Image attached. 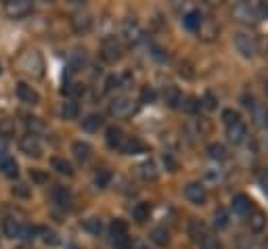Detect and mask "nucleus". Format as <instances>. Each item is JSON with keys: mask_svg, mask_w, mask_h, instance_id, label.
<instances>
[{"mask_svg": "<svg viewBox=\"0 0 268 249\" xmlns=\"http://www.w3.org/2000/svg\"><path fill=\"white\" fill-rule=\"evenodd\" d=\"M17 67H19V72H23V74L32 76V78H40L44 74V61H42L40 53H36V51L23 53L21 57H19Z\"/></svg>", "mask_w": 268, "mask_h": 249, "instance_id": "f257e3e1", "label": "nucleus"}, {"mask_svg": "<svg viewBox=\"0 0 268 249\" xmlns=\"http://www.w3.org/2000/svg\"><path fill=\"white\" fill-rule=\"evenodd\" d=\"M4 11L8 17L21 19V17H27L32 13V2H27V0H8L4 4Z\"/></svg>", "mask_w": 268, "mask_h": 249, "instance_id": "f03ea898", "label": "nucleus"}, {"mask_svg": "<svg viewBox=\"0 0 268 249\" xmlns=\"http://www.w3.org/2000/svg\"><path fill=\"white\" fill-rule=\"evenodd\" d=\"M19 149H21V153H25L27 157H40V153H42L40 141H38L36 136H32V134L21 136V141H19Z\"/></svg>", "mask_w": 268, "mask_h": 249, "instance_id": "7ed1b4c3", "label": "nucleus"}, {"mask_svg": "<svg viewBox=\"0 0 268 249\" xmlns=\"http://www.w3.org/2000/svg\"><path fill=\"white\" fill-rule=\"evenodd\" d=\"M17 96H19V101H23L27 105H38L40 103V94H38L34 88L29 84H25V82L17 84Z\"/></svg>", "mask_w": 268, "mask_h": 249, "instance_id": "20e7f679", "label": "nucleus"}, {"mask_svg": "<svg viewBox=\"0 0 268 249\" xmlns=\"http://www.w3.org/2000/svg\"><path fill=\"white\" fill-rule=\"evenodd\" d=\"M53 199L59 205H69L72 203V195H69V191L65 186H55L53 188Z\"/></svg>", "mask_w": 268, "mask_h": 249, "instance_id": "39448f33", "label": "nucleus"}, {"mask_svg": "<svg viewBox=\"0 0 268 249\" xmlns=\"http://www.w3.org/2000/svg\"><path fill=\"white\" fill-rule=\"evenodd\" d=\"M130 109H132L130 101H128V98H120L117 103L111 105V113H113V115H126L128 111H130Z\"/></svg>", "mask_w": 268, "mask_h": 249, "instance_id": "423d86ee", "label": "nucleus"}, {"mask_svg": "<svg viewBox=\"0 0 268 249\" xmlns=\"http://www.w3.org/2000/svg\"><path fill=\"white\" fill-rule=\"evenodd\" d=\"M19 231H21V224L15 222V220H4V235L11 237V239H19Z\"/></svg>", "mask_w": 268, "mask_h": 249, "instance_id": "0eeeda50", "label": "nucleus"}, {"mask_svg": "<svg viewBox=\"0 0 268 249\" xmlns=\"http://www.w3.org/2000/svg\"><path fill=\"white\" fill-rule=\"evenodd\" d=\"M2 172H4L6 178H17L19 176V166H17L15 159H6L4 166H2Z\"/></svg>", "mask_w": 268, "mask_h": 249, "instance_id": "6e6552de", "label": "nucleus"}, {"mask_svg": "<svg viewBox=\"0 0 268 249\" xmlns=\"http://www.w3.org/2000/svg\"><path fill=\"white\" fill-rule=\"evenodd\" d=\"M53 167H55L59 174H65V176H72L74 174L72 166H69V162H65V159H53Z\"/></svg>", "mask_w": 268, "mask_h": 249, "instance_id": "1a4fd4ad", "label": "nucleus"}, {"mask_svg": "<svg viewBox=\"0 0 268 249\" xmlns=\"http://www.w3.org/2000/svg\"><path fill=\"white\" fill-rule=\"evenodd\" d=\"M15 134V124L13 119H0V136L2 138H8Z\"/></svg>", "mask_w": 268, "mask_h": 249, "instance_id": "9d476101", "label": "nucleus"}, {"mask_svg": "<svg viewBox=\"0 0 268 249\" xmlns=\"http://www.w3.org/2000/svg\"><path fill=\"white\" fill-rule=\"evenodd\" d=\"M25 126H27V130H32V132H29L32 136H36V132H40L42 128H44L40 119H38V117H32V115H25Z\"/></svg>", "mask_w": 268, "mask_h": 249, "instance_id": "9b49d317", "label": "nucleus"}, {"mask_svg": "<svg viewBox=\"0 0 268 249\" xmlns=\"http://www.w3.org/2000/svg\"><path fill=\"white\" fill-rule=\"evenodd\" d=\"M78 111H80V109H78V105L76 103H63V107H61V115L65 117V119H74V117H78Z\"/></svg>", "mask_w": 268, "mask_h": 249, "instance_id": "f8f14e48", "label": "nucleus"}, {"mask_svg": "<svg viewBox=\"0 0 268 249\" xmlns=\"http://www.w3.org/2000/svg\"><path fill=\"white\" fill-rule=\"evenodd\" d=\"M107 141H109V145H111V147H117V149H120V147H122V143H124V136H122V132H120V130H115V128H111V130L107 132Z\"/></svg>", "mask_w": 268, "mask_h": 249, "instance_id": "ddd939ff", "label": "nucleus"}, {"mask_svg": "<svg viewBox=\"0 0 268 249\" xmlns=\"http://www.w3.org/2000/svg\"><path fill=\"white\" fill-rule=\"evenodd\" d=\"M103 57L107 59V61H115V59H120V48H117L115 44H105Z\"/></svg>", "mask_w": 268, "mask_h": 249, "instance_id": "4468645a", "label": "nucleus"}, {"mask_svg": "<svg viewBox=\"0 0 268 249\" xmlns=\"http://www.w3.org/2000/svg\"><path fill=\"white\" fill-rule=\"evenodd\" d=\"M36 235H38V228H36V226L21 224V231H19V239H25V241H29V239H34Z\"/></svg>", "mask_w": 268, "mask_h": 249, "instance_id": "2eb2a0df", "label": "nucleus"}, {"mask_svg": "<svg viewBox=\"0 0 268 249\" xmlns=\"http://www.w3.org/2000/svg\"><path fill=\"white\" fill-rule=\"evenodd\" d=\"M88 153H90V147H88L86 143H74V155L78 159H86Z\"/></svg>", "mask_w": 268, "mask_h": 249, "instance_id": "dca6fc26", "label": "nucleus"}, {"mask_svg": "<svg viewBox=\"0 0 268 249\" xmlns=\"http://www.w3.org/2000/svg\"><path fill=\"white\" fill-rule=\"evenodd\" d=\"M98 126H101V117H98V115H88V117L84 119V128H86L88 132L98 130Z\"/></svg>", "mask_w": 268, "mask_h": 249, "instance_id": "f3484780", "label": "nucleus"}, {"mask_svg": "<svg viewBox=\"0 0 268 249\" xmlns=\"http://www.w3.org/2000/svg\"><path fill=\"white\" fill-rule=\"evenodd\" d=\"M38 233L42 235V241H44L46 245H57V243H59L57 235H55L53 231H48V228H38Z\"/></svg>", "mask_w": 268, "mask_h": 249, "instance_id": "a211bd4d", "label": "nucleus"}, {"mask_svg": "<svg viewBox=\"0 0 268 249\" xmlns=\"http://www.w3.org/2000/svg\"><path fill=\"white\" fill-rule=\"evenodd\" d=\"M134 218H136L138 222H145L147 218H149V205H145V203L136 205V207H134Z\"/></svg>", "mask_w": 268, "mask_h": 249, "instance_id": "6ab92c4d", "label": "nucleus"}, {"mask_svg": "<svg viewBox=\"0 0 268 249\" xmlns=\"http://www.w3.org/2000/svg\"><path fill=\"white\" fill-rule=\"evenodd\" d=\"M13 195H15V197H23V199H27L32 193H29V186H27V184H17V186H13Z\"/></svg>", "mask_w": 268, "mask_h": 249, "instance_id": "aec40b11", "label": "nucleus"}, {"mask_svg": "<svg viewBox=\"0 0 268 249\" xmlns=\"http://www.w3.org/2000/svg\"><path fill=\"white\" fill-rule=\"evenodd\" d=\"M29 176H32V180L38 182V184H42V182L48 180V176L44 172H40V170H32V172H29Z\"/></svg>", "mask_w": 268, "mask_h": 249, "instance_id": "412c9836", "label": "nucleus"}, {"mask_svg": "<svg viewBox=\"0 0 268 249\" xmlns=\"http://www.w3.org/2000/svg\"><path fill=\"white\" fill-rule=\"evenodd\" d=\"M111 233H113L115 237H122V235L126 233V224L120 222V220H115V222L111 224Z\"/></svg>", "mask_w": 268, "mask_h": 249, "instance_id": "4be33fe9", "label": "nucleus"}, {"mask_svg": "<svg viewBox=\"0 0 268 249\" xmlns=\"http://www.w3.org/2000/svg\"><path fill=\"white\" fill-rule=\"evenodd\" d=\"M153 241H155V243H160V245H166L168 235L162 231V228H157V231H153Z\"/></svg>", "mask_w": 268, "mask_h": 249, "instance_id": "5701e85b", "label": "nucleus"}, {"mask_svg": "<svg viewBox=\"0 0 268 249\" xmlns=\"http://www.w3.org/2000/svg\"><path fill=\"white\" fill-rule=\"evenodd\" d=\"M186 195L191 197V199H197V201H199V199H203V193H201V191H199V188H197L195 184H191V186L186 188Z\"/></svg>", "mask_w": 268, "mask_h": 249, "instance_id": "b1692460", "label": "nucleus"}, {"mask_svg": "<svg viewBox=\"0 0 268 249\" xmlns=\"http://www.w3.org/2000/svg\"><path fill=\"white\" fill-rule=\"evenodd\" d=\"M84 226H86L90 233H98V231H101V222L94 220V218H90V220H86V222H84Z\"/></svg>", "mask_w": 268, "mask_h": 249, "instance_id": "393cba45", "label": "nucleus"}, {"mask_svg": "<svg viewBox=\"0 0 268 249\" xmlns=\"http://www.w3.org/2000/svg\"><path fill=\"white\" fill-rule=\"evenodd\" d=\"M109 178H111V174H109V172H98L96 174V184L98 186H105L109 182Z\"/></svg>", "mask_w": 268, "mask_h": 249, "instance_id": "a878e982", "label": "nucleus"}, {"mask_svg": "<svg viewBox=\"0 0 268 249\" xmlns=\"http://www.w3.org/2000/svg\"><path fill=\"white\" fill-rule=\"evenodd\" d=\"M6 155H4V151H0V170H2V166H4V162H6Z\"/></svg>", "mask_w": 268, "mask_h": 249, "instance_id": "bb28decb", "label": "nucleus"}, {"mask_svg": "<svg viewBox=\"0 0 268 249\" xmlns=\"http://www.w3.org/2000/svg\"><path fill=\"white\" fill-rule=\"evenodd\" d=\"M17 249H32V247H25V245H21V247H17Z\"/></svg>", "mask_w": 268, "mask_h": 249, "instance_id": "cd10ccee", "label": "nucleus"}, {"mask_svg": "<svg viewBox=\"0 0 268 249\" xmlns=\"http://www.w3.org/2000/svg\"><path fill=\"white\" fill-rule=\"evenodd\" d=\"M0 72H2V69H0Z\"/></svg>", "mask_w": 268, "mask_h": 249, "instance_id": "c85d7f7f", "label": "nucleus"}]
</instances>
